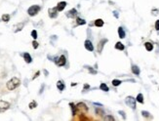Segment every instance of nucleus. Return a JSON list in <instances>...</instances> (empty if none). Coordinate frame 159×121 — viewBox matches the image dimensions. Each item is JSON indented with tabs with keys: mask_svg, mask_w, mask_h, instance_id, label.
Returning a JSON list of instances; mask_svg holds the SVG:
<instances>
[{
	"mask_svg": "<svg viewBox=\"0 0 159 121\" xmlns=\"http://www.w3.org/2000/svg\"><path fill=\"white\" fill-rule=\"evenodd\" d=\"M20 84H21V80H20L18 77H13V78H11V79L7 82L6 86H7V89H8V90L12 91V90H15Z\"/></svg>",
	"mask_w": 159,
	"mask_h": 121,
	"instance_id": "f257e3e1",
	"label": "nucleus"
},
{
	"mask_svg": "<svg viewBox=\"0 0 159 121\" xmlns=\"http://www.w3.org/2000/svg\"><path fill=\"white\" fill-rule=\"evenodd\" d=\"M40 10H41V7H40L39 5H32V6H30V7H29V8L28 9V16H30V17L36 16L39 12H40Z\"/></svg>",
	"mask_w": 159,
	"mask_h": 121,
	"instance_id": "f03ea898",
	"label": "nucleus"
},
{
	"mask_svg": "<svg viewBox=\"0 0 159 121\" xmlns=\"http://www.w3.org/2000/svg\"><path fill=\"white\" fill-rule=\"evenodd\" d=\"M136 102H137V100L135 99L134 97H132V96H128L125 99L126 105L128 106H130L132 110H136Z\"/></svg>",
	"mask_w": 159,
	"mask_h": 121,
	"instance_id": "7ed1b4c3",
	"label": "nucleus"
},
{
	"mask_svg": "<svg viewBox=\"0 0 159 121\" xmlns=\"http://www.w3.org/2000/svg\"><path fill=\"white\" fill-rule=\"evenodd\" d=\"M55 63H56V65H57L58 66H66V56H65V55H62V56H60V57H58V58H56Z\"/></svg>",
	"mask_w": 159,
	"mask_h": 121,
	"instance_id": "20e7f679",
	"label": "nucleus"
},
{
	"mask_svg": "<svg viewBox=\"0 0 159 121\" xmlns=\"http://www.w3.org/2000/svg\"><path fill=\"white\" fill-rule=\"evenodd\" d=\"M76 108L78 111H80L81 113H86L88 111V107L86 104H84V103H78L76 105Z\"/></svg>",
	"mask_w": 159,
	"mask_h": 121,
	"instance_id": "39448f33",
	"label": "nucleus"
},
{
	"mask_svg": "<svg viewBox=\"0 0 159 121\" xmlns=\"http://www.w3.org/2000/svg\"><path fill=\"white\" fill-rule=\"evenodd\" d=\"M10 106H11L10 103H8L6 101H0V112H3L5 110H9Z\"/></svg>",
	"mask_w": 159,
	"mask_h": 121,
	"instance_id": "423d86ee",
	"label": "nucleus"
},
{
	"mask_svg": "<svg viewBox=\"0 0 159 121\" xmlns=\"http://www.w3.org/2000/svg\"><path fill=\"white\" fill-rule=\"evenodd\" d=\"M58 9H57V7H54V8H50L49 10H48V15L51 19H55L58 17Z\"/></svg>",
	"mask_w": 159,
	"mask_h": 121,
	"instance_id": "0eeeda50",
	"label": "nucleus"
},
{
	"mask_svg": "<svg viewBox=\"0 0 159 121\" xmlns=\"http://www.w3.org/2000/svg\"><path fill=\"white\" fill-rule=\"evenodd\" d=\"M84 46H85L86 50H88V51H90V52H93L94 51V45H93V43H92V41H91V40H89V39L85 40V42H84Z\"/></svg>",
	"mask_w": 159,
	"mask_h": 121,
	"instance_id": "6e6552de",
	"label": "nucleus"
},
{
	"mask_svg": "<svg viewBox=\"0 0 159 121\" xmlns=\"http://www.w3.org/2000/svg\"><path fill=\"white\" fill-rule=\"evenodd\" d=\"M66 16L67 17V18H70V19L75 18V17L77 16V10L75 9V8H73V9H71V10H69V11L66 12Z\"/></svg>",
	"mask_w": 159,
	"mask_h": 121,
	"instance_id": "1a4fd4ad",
	"label": "nucleus"
},
{
	"mask_svg": "<svg viewBox=\"0 0 159 121\" xmlns=\"http://www.w3.org/2000/svg\"><path fill=\"white\" fill-rule=\"evenodd\" d=\"M66 5H67V4H66V1H60V2H59V3L57 4V6H56V7H57L58 11L62 12L63 10H64V9H65V8H66Z\"/></svg>",
	"mask_w": 159,
	"mask_h": 121,
	"instance_id": "9d476101",
	"label": "nucleus"
},
{
	"mask_svg": "<svg viewBox=\"0 0 159 121\" xmlns=\"http://www.w3.org/2000/svg\"><path fill=\"white\" fill-rule=\"evenodd\" d=\"M22 58H23V60H26V63H28V64H30L31 62H32V58H31V56L29 53H23L22 54Z\"/></svg>",
	"mask_w": 159,
	"mask_h": 121,
	"instance_id": "9b49d317",
	"label": "nucleus"
},
{
	"mask_svg": "<svg viewBox=\"0 0 159 121\" xmlns=\"http://www.w3.org/2000/svg\"><path fill=\"white\" fill-rule=\"evenodd\" d=\"M57 88H58V90H59L60 92H63V91L65 90V88H66L65 83L63 82L62 80H59V81L57 82Z\"/></svg>",
	"mask_w": 159,
	"mask_h": 121,
	"instance_id": "f8f14e48",
	"label": "nucleus"
},
{
	"mask_svg": "<svg viewBox=\"0 0 159 121\" xmlns=\"http://www.w3.org/2000/svg\"><path fill=\"white\" fill-rule=\"evenodd\" d=\"M106 42H107V39H102V40L100 41L99 45H98V52H99V53L102 52V50H103V48H104V43H106Z\"/></svg>",
	"mask_w": 159,
	"mask_h": 121,
	"instance_id": "ddd939ff",
	"label": "nucleus"
},
{
	"mask_svg": "<svg viewBox=\"0 0 159 121\" xmlns=\"http://www.w3.org/2000/svg\"><path fill=\"white\" fill-rule=\"evenodd\" d=\"M118 35H119V37L122 39L125 38V36H126V32H125L124 28H122V27H119V28H118Z\"/></svg>",
	"mask_w": 159,
	"mask_h": 121,
	"instance_id": "4468645a",
	"label": "nucleus"
},
{
	"mask_svg": "<svg viewBox=\"0 0 159 121\" xmlns=\"http://www.w3.org/2000/svg\"><path fill=\"white\" fill-rule=\"evenodd\" d=\"M132 72H133L135 75H139L140 72H141L140 67H139L138 66H136V65H133V66H132Z\"/></svg>",
	"mask_w": 159,
	"mask_h": 121,
	"instance_id": "2eb2a0df",
	"label": "nucleus"
},
{
	"mask_svg": "<svg viewBox=\"0 0 159 121\" xmlns=\"http://www.w3.org/2000/svg\"><path fill=\"white\" fill-rule=\"evenodd\" d=\"M94 25H95L97 28H102V27H104V22L102 19H97V20L95 21V23H94Z\"/></svg>",
	"mask_w": 159,
	"mask_h": 121,
	"instance_id": "dca6fc26",
	"label": "nucleus"
},
{
	"mask_svg": "<svg viewBox=\"0 0 159 121\" xmlns=\"http://www.w3.org/2000/svg\"><path fill=\"white\" fill-rule=\"evenodd\" d=\"M144 47H145V49L148 50V52H150V51L153 50V44L150 43V42H145L144 43Z\"/></svg>",
	"mask_w": 159,
	"mask_h": 121,
	"instance_id": "f3484780",
	"label": "nucleus"
},
{
	"mask_svg": "<svg viewBox=\"0 0 159 121\" xmlns=\"http://www.w3.org/2000/svg\"><path fill=\"white\" fill-rule=\"evenodd\" d=\"M76 23L78 26H83V25H86V21L84 19H81L79 17H76Z\"/></svg>",
	"mask_w": 159,
	"mask_h": 121,
	"instance_id": "a211bd4d",
	"label": "nucleus"
},
{
	"mask_svg": "<svg viewBox=\"0 0 159 121\" xmlns=\"http://www.w3.org/2000/svg\"><path fill=\"white\" fill-rule=\"evenodd\" d=\"M23 27H25V23L23 22H20V23H18L16 26V29L14 30L15 32H18V31H21L22 28H23Z\"/></svg>",
	"mask_w": 159,
	"mask_h": 121,
	"instance_id": "6ab92c4d",
	"label": "nucleus"
},
{
	"mask_svg": "<svg viewBox=\"0 0 159 121\" xmlns=\"http://www.w3.org/2000/svg\"><path fill=\"white\" fill-rule=\"evenodd\" d=\"M100 89H101L102 91H104V92H107V91H109L108 86H107L105 83H102V84L100 85Z\"/></svg>",
	"mask_w": 159,
	"mask_h": 121,
	"instance_id": "aec40b11",
	"label": "nucleus"
},
{
	"mask_svg": "<svg viewBox=\"0 0 159 121\" xmlns=\"http://www.w3.org/2000/svg\"><path fill=\"white\" fill-rule=\"evenodd\" d=\"M115 49L120 50V51H123V50L125 49V46L122 44L121 42H117V43L115 44Z\"/></svg>",
	"mask_w": 159,
	"mask_h": 121,
	"instance_id": "412c9836",
	"label": "nucleus"
},
{
	"mask_svg": "<svg viewBox=\"0 0 159 121\" xmlns=\"http://www.w3.org/2000/svg\"><path fill=\"white\" fill-rule=\"evenodd\" d=\"M138 103H141V104H143V95L142 93L138 94L137 98H136Z\"/></svg>",
	"mask_w": 159,
	"mask_h": 121,
	"instance_id": "4be33fe9",
	"label": "nucleus"
},
{
	"mask_svg": "<svg viewBox=\"0 0 159 121\" xmlns=\"http://www.w3.org/2000/svg\"><path fill=\"white\" fill-rule=\"evenodd\" d=\"M69 105H70V107H71V112H72V115H75V114H76V111H77L76 105H74L73 103H70V104H69Z\"/></svg>",
	"mask_w": 159,
	"mask_h": 121,
	"instance_id": "5701e85b",
	"label": "nucleus"
},
{
	"mask_svg": "<svg viewBox=\"0 0 159 121\" xmlns=\"http://www.w3.org/2000/svg\"><path fill=\"white\" fill-rule=\"evenodd\" d=\"M2 21L5 22H8L10 21V15L9 14H4V15H2Z\"/></svg>",
	"mask_w": 159,
	"mask_h": 121,
	"instance_id": "b1692460",
	"label": "nucleus"
},
{
	"mask_svg": "<svg viewBox=\"0 0 159 121\" xmlns=\"http://www.w3.org/2000/svg\"><path fill=\"white\" fill-rule=\"evenodd\" d=\"M28 106H29V108H30V110H33V108H35V107L37 106V103H36L35 101H31V102L29 103Z\"/></svg>",
	"mask_w": 159,
	"mask_h": 121,
	"instance_id": "393cba45",
	"label": "nucleus"
},
{
	"mask_svg": "<svg viewBox=\"0 0 159 121\" xmlns=\"http://www.w3.org/2000/svg\"><path fill=\"white\" fill-rule=\"evenodd\" d=\"M121 83H122V81H121V80H118V79H113V80H112V85H113L114 87L119 86Z\"/></svg>",
	"mask_w": 159,
	"mask_h": 121,
	"instance_id": "a878e982",
	"label": "nucleus"
},
{
	"mask_svg": "<svg viewBox=\"0 0 159 121\" xmlns=\"http://www.w3.org/2000/svg\"><path fill=\"white\" fill-rule=\"evenodd\" d=\"M32 47H33V49H37V48L39 47V43L35 40V39L32 41Z\"/></svg>",
	"mask_w": 159,
	"mask_h": 121,
	"instance_id": "bb28decb",
	"label": "nucleus"
},
{
	"mask_svg": "<svg viewBox=\"0 0 159 121\" xmlns=\"http://www.w3.org/2000/svg\"><path fill=\"white\" fill-rule=\"evenodd\" d=\"M30 34H31V37H32L33 39H36V38H37V35H38V34H37V31H36L35 29H33Z\"/></svg>",
	"mask_w": 159,
	"mask_h": 121,
	"instance_id": "cd10ccee",
	"label": "nucleus"
},
{
	"mask_svg": "<svg viewBox=\"0 0 159 121\" xmlns=\"http://www.w3.org/2000/svg\"><path fill=\"white\" fill-rule=\"evenodd\" d=\"M104 120H110V121H114V117L111 115H106L104 117Z\"/></svg>",
	"mask_w": 159,
	"mask_h": 121,
	"instance_id": "c85d7f7f",
	"label": "nucleus"
},
{
	"mask_svg": "<svg viewBox=\"0 0 159 121\" xmlns=\"http://www.w3.org/2000/svg\"><path fill=\"white\" fill-rule=\"evenodd\" d=\"M88 69H89V71L91 72L92 74H97V70H95V69H93L92 67H90V66H86Z\"/></svg>",
	"mask_w": 159,
	"mask_h": 121,
	"instance_id": "c756f323",
	"label": "nucleus"
},
{
	"mask_svg": "<svg viewBox=\"0 0 159 121\" xmlns=\"http://www.w3.org/2000/svg\"><path fill=\"white\" fill-rule=\"evenodd\" d=\"M142 114H143V117H149V114H150V113H149L148 111H145V110H143V111H142Z\"/></svg>",
	"mask_w": 159,
	"mask_h": 121,
	"instance_id": "7c9ffc66",
	"label": "nucleus"
},
{
	"mask_svg": "<svg viewBox=\"0 0 159 121\" xmlns=\"http://www.w3.org/2000/svg\"><path fill=\"white\" fill-rule=\"evenodd\" d=\"M155 29H156L157 31H159V20H157L156 22H155Z\"/></svg>",
	"mask_w": 159,
	"mask_h": 121,
	"instance_id": "2f4dec72",
	"label": "nucleus"
},
{
	"mask_svg": "<svg viewBox=\"0 0 159 121\" xmlns=\"http://www.w3.org/2000/svg\"><path fill=\"white\" fill-rule=\"evenodd\" d=\"M39 74H40V71H39V70H38V71H37V72H36V73H35V74H34V76L32 77V79H33V80H34L35 78H37V77L39 76Z\"/></svg>",
	"mask_w": 159,
	"mask_h": 121,
	"instance_id": "473e14b6",
	"label": "nucleus"
},
{
	"mask_svg": "<svg viewBox=\"0 0 159 121\" xmlns=\"http://www.w3.org/2000/svg\"><path fill=\"white\" fill-rule=\"evenodd\" d=\"M119 113H120L121 115L123 116V118H124V119L126 118V115H125V112H124V111H122V110H119Z\"/></svg>",
	"mask_w": 159,
	"mask_h": 121,
	"instance_id": "72a5a7b5",
	"label": "nucleus"
},
{
	"mask_svg": "<svg viewBox=\"0 0 159 121\" xmlns=\"http://www.w3.org/2000/svg\"><path fill=\"white\" fill-rule=\"evenodd\" d=\"M113 16L115 17L116 19H118V17H119V15H118V12H117V11H113Z\"/></svg>",
	"mask_w": 159,
	"mask_h": 121,
	"instance_id": "f704fd0d",
	"label": "nucleus"
},
{
	"mask_svg": "<svg viewBox=\"0 0 159 121\" xmlns=\"http://www.w3.org/2000/svg\"><path fill=\"white\" fill-rule=\"evenodd\" d=\"M89 88H90V86H89L88 84H85V85H84V91L87 90V89H89Z\"/></svg>",
	"mask_w": 159,
	"mask_h": 121,
	"instance_id": "c9c22d12",
	"label": "nucleus"
},
{
	"mask_svg": "<svg viewBox=\"0 0 159 121\" xmlns=\"http://www.w3.org/2000/svg\"><path fill=\"white\" fill-rule=\"evenodd\" d=\"M77 83H71V86H76Z\"/></svg>",
	"mask_w": 159,
	"mask_h": 121,
	"instance_id": "e433bc0d",
	"label": "nucleus"
},
{
	"mask_svg": "<svg viewBox=\"0 0 159 121\" xmlns=\"http://www.w3.org/2000/svg\"><path fill=\"white\" fill-rule=\"evenodd\" d=\"M44 72H45V74H46V76H47V75H48V71H47V70H44Z\"/></svg>",
	"mask_w": 159,
	"mask_h": 121,
	"instance_id": "4c0bfd02",
	"label": "nucleus"
}]
</instances>
